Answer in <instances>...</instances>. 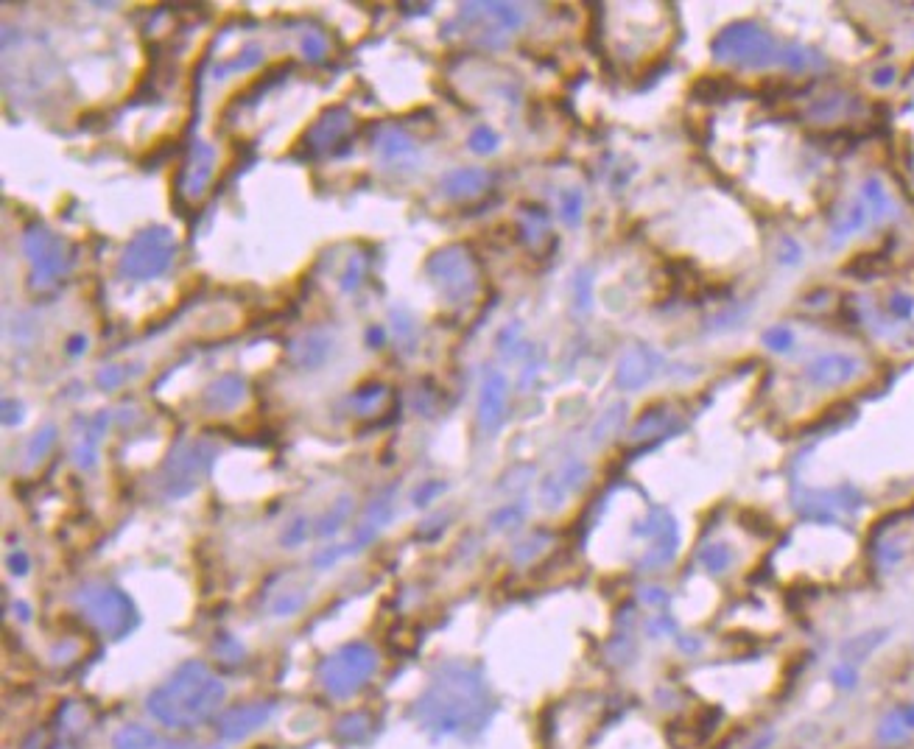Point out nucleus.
Returning <instances> with one entry per match:
<instances>
[{
    "instance_id": "1",
    "label": "nucleus",
    "mask_w": 914,
    "mask_h": 749,
    "mask_svg": "<svg viewBox=\"0 0 914 749\" xmlns=\"http://www.w3.org/2000/svg\"><path fill=\"white\" fill-rule=\"evenodd\" d=\"M417 722L425 733L437 738L473 736L481 733L492 716L490 685L476 668L451 663L439 668L417 699Z\"/></svg>"
},
{
    "instance_id": "2",
    "label": "nucleus",
    "mask_w": 914,
    "mask_h": 749,
    "mask_svg": "<svg viewBox=\"0 0 914 749\" xmlns=\"http://www.w3.org/2000/svg\"><path fill=\"white\" fill-rule=\"evenodd\" d=\"M227 685L199 660H188L146 696V710L157 724L188 733L207 724L224 705Z\"/></svg>"
},
{
    "instance_id": "3",
    "label": "nucleus",
    "mask_w": 914,
    "mask_h": 749,
    "mask_svg": "<svg viewBox=\"0 0 914 749\" xmlns=\"http://www.w3.org/2000/svg\"><path fill=\"white\" fill-rule=\"evenodd\" d=\"M378 668V654L367 643H347L339 652L325 657L319 666V682L330 696L347 699L358 694Z\"/></svg>"
},
{
    "instance_id": "4",
    "label": "nucleus",
    "mask_w": 914,
    "mask_h": 749,
    "mask_svg": "<svg viewBox=\"0 0 914 749\" xmlns=\"http://www.w3.org/2000/svg\"><path fill=\"white\" fill-rule=\"evenodd\" d=\"M84 613L96 621L101 632H107L110 638H123L129 629L135 627V610L129 599L112 590V587H90L82 596Z\"/></svg>"
},
{
    "instance_id": "5",
    "label": "nucleus",
    "mask_w": 914,
    "mask_h": 749,
    "mask_svg": "<svg viewBox=\"0 0 914 749\" xmlns=\"http://www.w3.org/2000/svg\"><path fill=\"white\" fill-rule=\"evenodd\" d=\"M274 705L269 702H249V705H235L227 708L219 716V738L224 741H241V738L252 736L255 730H260L263 724L272 719Z\"/></svg>"
},
{
    "instance_id": "6",
    "label": "nucleus",
    "mask_w": 914,
    "mask_h": 749,
    "mask_svg": "<svg viewBox=\"0 0 914 749\" xmlns=\"http://www.w3.org/2000/svg\"><path fill=\"white\" fill-rule=\"evenodd\" d=\"M914 736V702H903L884 713L875 727V738L884 747H901Z\"/></svg>"
},
{
    "instance_id": "7",
    "label": "nucleus",
    "mask_w": 914,
    "mask_h": 749,
    "mask_svg": "<svg viewBox=\"0 0 914 749\" xmlns=\"http://www.w3.org/2000/svg\"><path fill=\"white\" fill-rule=\"evenodd\" d=\"M859 375V361L847 358V355H822L808 367V378L819 386H842V383L853 381Z\"/></svg>"
},
{
    "instance_id": "8",
    "label": "nucleus",
    "mask_w": 914,
    "mask_h": 749,
    "mask_svg": "<svg viewBox=\"0 0 914 749\" xmlns=\"http://www.w3.org/2000/svg\"><path fill=\"white\" fill-rule=\"evenodd\" d=\"M112 747L115 749H157L160 747V738L151 733L149 727L143 724H126L121 727L115 738H112Z\"/></svg>"
},
{
    "instance_id": "9",
    "label": "nucleus",
    "mask_w": 914,
    "mask_h": 749,
    "mask_svg": "<svg viewBox=\"0 0 914 749\" xmlns=\"http://www.w3.org/2000/svg\"><path fill=\"white\" fill-rule=\"evenodd\" d=\"M831 680L839 691H853V688L859 685V666H853V663H847V660H839V663L833 666Z\"/></svg>"
},
{
    "instance_id": "10",
    "label": "nucleus",
    "mask_w": 914,
    "mask_h": 749,
    "mask_svg": "<svg viewBox=\"0 0 914 749\" xmlns=\"http://www.w3.org/2000/svg\"><path fill=\"white\" fill-rule=\"evenodd\" d=\"M769 741H772V736H769V733H758V736H752V738H747V741H744V744H741V747H736V749H766L769 747Z\"/></svg>"
}]
</instances>
